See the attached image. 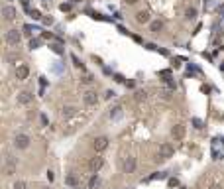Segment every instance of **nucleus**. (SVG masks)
I'll list each match as a JSON object with an SVG mask.
<instances>
[{"label":"nucleus","instance_id":"obj_1","mask_svg":"<svg viewBox=\"0 0 224 189\" xmlns=\"http://www.w3.org/2000/svg\"><path fill=\"white\" fill-rule=\"evenodd\" d=\"M175 154V148H173V144H169V142H163L161 146H159V154H157V162H161V159H169V158H173Z\"/></svg>","mask_w":224,"mask_h":189},{"label":"nucleus","instance_id":"obj_2","mask_svg":"<svg viewBox=\"0 0 224 189\" xmlns=\"http://www.w3.org/2000/svg\"><path fill=\"white\" fill-rule=\"evenodd\" d=\"M29 136L28 134H16V138H14V148H18V150H26L29 148Z\"/></svg>","mask_w":224,"mask_h":189},{"label":"nucleus","instance_id":"obj_3","mask_svg":"<svg viewBox=\"0 0 224 189\" xmlns=\"http://www.w3.org/2000/svg\"><path fill=\"white\" fill-rule=\"evenodd\" d=\"M93 148H94L96 154L104 152V150L108 148V138H106V136H96L94 140H93Z\"/></svg>","mask_w":224,"mask_h":189},{"label":"nucleus","instance_id":"obj_4","mask_svg":"<svg viewBox=\"0 0 224 189\" xmlns=\"http://www.w3.org/2000/svg\"><path fill=\"white\" fill-rule=\"evenodd\" d=\"M4 40H6V43H10V46H18L22 41V34L18 30H8L4 35Z\"/></svg>","mask_w":224,"mask_h":189},{"label":"nucleus","instance_id":"obj_5","mask_svg":"<svg viewBox=\"0 0 224 189\" xmlns=\"http://www.w3.org/2000/svg\"><path fill=\"white\" fill-rule=\"evenodd\" d=\"M83 103L87 106H94L96 103H99V94H96V91H87L83 94Z\"/></svg>","mask_w":224,"mask_h":189},{"label":"nucleus","instance_id":"obj_6","mask_svg":"<svg viewBox=\"0 0 224 189\" xmlns=\"http://www.w3.org/2000/svg\"><path fill=\"white\" fill-rule=\"evenodd\" d=\"M104 165V158H100V156H94L91 162H88V170H91L93 173H99V170Z\"/></svg>","mask_w":224,"mask_h":189},{"label":"nucleus","instance_id":"obj_7","mask_svg":"<svg viewBox=\"0 0 224 189\" xmlns=\"http://www.w3.org/2000/svg\"><path fill=\"white\" fill-rule=\"evenodd\" d=\"M28 75H29V67L26 63H22V65L16 67V79H18V81H26Z\"/></svg>","mask_w":224,"mask_h":189},{"label":"nucleus","instance_id":"obj_8","mask_svg":"<svg viewBox=\"0 0 224 189\" xmlns=\"http://www.w3.org/2000/svg\"><path fill=\"white\" fill-rule=\"evenodd\" d=\"M185 132H187V130H185L183 124H175L173 128H171V136H173V140H177V142L185 138Z\"/></svg>","mask_w":224,"mask_h":189},{"label":"nucleus","instance_id":"obj_9","mask_svg":"<svg viewBox=\"0 0 224 189\" xmlns=\"http://www.w3.org/2000/svg\"><path fill=\"white\" fill-rule=\"evenodd\" d=\"M122 170H124V173H134V170H136V158H132V156L126 158L122 164Z\"/></svg>","mask_w":224,"mask_h":189},{"label":"nucleus","instance_id":"obj_10","mask_svg":"<svg viewBox=\"0 0 224 189\" xmlns=\"http://www.w3.org/2000/svg\"><path fill=\"white\" fill-rule=\"evenodd\" d=\"M32 99H34V94L29 93V91H22V93H18V97H16L18 105H29V103H32Z\"/></svg>","mask_w":224,"mask_h":189},{"label":"nucleus","instance_id":"obj_11","mask_svg":"<svg viewBox=\"0 0 224 189\" xmlns=\"http://www.w3.org/2000/svg\"><path fill=\"white\" fill-rule=\"evenodd\" d=\"M16 8L14 6H10V4H6L4 8H2V16H4V20H8V22H12L14 18H16Z\"/></svg>","mask_w":224,"mask_h":189},{"label":"nucleus","instance_id":"obj_12","mask_svg":"<svg viewBox=\"0 0 224 189\" xmlns=\"http://www.w3.org/2000/svg\"><path fill=\"white\" fill-rule=\"evenodd\" d=\"M136 22H138V24H149V22H152V18H149V12L140 10V12L136 14Z\"/></svg>","mask_w":224,"mask_h":189},{"label":"nucleus","instance_id":"obj_13","mask_svg":"<svg viewBox=\"0 0 224 189\" xmlns=\"http://www.w3.org/2000/svg\"><path fill=\"white\" fill-rule=\"evenodd\" d=\"M161 30H163V22L161 20H152V22H149V32L159 34Z\"/></svg>","mask_w":224,"mask_h":189},{"label":"nucleus","instance_id":"obj_14","mask_svg":"<svg viewBox=\"0 0 224 189\" xmlns=\"http://www.w3.org/2000/svg\"><path fill=\"white\" fill-rule=\"evenodd\" d=\"M65 185H69V187H77V185H79V176H77V173H69V176L65 177Z\"/></svg>","mask_w":224,"mask_h":189},{"label":"nucleus","instance_id":"obj_15","mask_svg":"<svg viewBox=\"0 0 224 189\" xmlns=\"http://www.w3.org/2000/svg\"><path fill=\"white\" fill-rule=\"evenodd\" d=\"M75 114H77V108L71 106V105H67V106L61 108V116H63V118H69V116H75Z\"/></svg>","mask_w":224,"mask_h":189},{"label":"nucleus","instance_id":"obj_16","mask_svg":"<svg viewBox=\"0 0 224 189\" xmlns=\"http://www.w3.org/2000/svg\"><path fill=\"white\" fill-rule=\"evenodd\" d=\"M14 171H16V164H14V159L8 156L6 158V176H14Z\"/></svg>","mask_w":224,"mask_h":189},{"label":"nucleus","instance_id":"obj_17","mask_svg":"<svg viewBox=\"0 0 224 189\" xmlns=\"http://www.w3.org/2000/svg\"><path fill=\"white\" fill-rule=\"evenodd\" d=\"M120 116H122V106H120V105L114 106V108H110V118H112V120L120 118Z\"/></svg>","mask_w":224,"mask_h":189},{"label":"nucleus","instance_id":"obj_18","mask_svg":"<svg viewBox=\"0 0 224 189\" xmlns=\"http://www.w3.org/2000/svg\"><path fill=\"white\" fill-rule=\"evenodd\" d=\"M185 18L189 20V22L195 20V18H197V8H187V10H185Z\"/></svg>","mask_w":224,"mask_h":189},{"label":"nucleus","instance_id":"obj_19","mask_svg":"<svg viewBox=\"0 0 224 189\" xmlns=\"http://www.w3.org/2000/svg\"><path fill=\"white\" fill-rule=\"evenodd\" d=\"M99 176H96V173H93V177H91V181H88V189H94L96 185H99Z\"/></svg>","mask_w":224,"mask_h":189},{"label":"nucleus","instance_id":"obj_20","mask_svg":"<svg viewBox=\"0 0 224 189\" xmlns=\"http://www.w3.org/2000/svg\"><path fill=\"white\" fill-rule=\"evenodd\" d=\"M59 8H61V12H71V8H73V2H63L61 6H59Z\"/></svg>","mask_w":224,"mask_h":189},{"label":"nucleus","instance_id":"obj_21","mask_svg":"<svg viewBox=\"0 0 224 189\" xmlns=\"http://www.w3.org/2000/svg\"><path fill=\"white\" fill-rule=\"evenodd\" d=\"M146 99H147V93H146V91L136 93V100H138V103H141V100H146Z\"/></svg>","mask_w":224,"mask_h":189},{"label":"nucleus","instance_id":"obj_22","mask_svg":"<svg viewBox=\"0 0 224 189\" xmlns=\"http://www.w3.org/2000/svg\"><path fill=\"white\" fill-rule=\"evenodd\" d=\"M12 189H28V185H26V181H16L12 185Z\"/></svg>","mask_w":224,"mask_h":189},{"label":"nucleus","instance_id":"obj_23","mask_svg":"<svg viewBox=\"0 0 224 189\" xmlns=\"http://www.w3.org/2000/svg\"><path fill=\"white\" fill-rule=\"evenodd\" d=\"M8 61H10V63L20 61V53H10V55H8Z\"/></svg>","mask_w":224,"mask_h":189},{"label":"nucleus","instance_id":"obj_24","mask_svg":"<svg viewBox=\"0 0 224 189\" xmlns=\"http://www.w3.org/2000/svg\"><path fill=\"white\" fill-rule=\"evenodd\" d=\"M51 49H53V51H55V53H59V55H61V53H63V47H61V46H59V43H55V46H51Z\"/></svg>","mask_w":224,"mask_h":189},{"label":"nucleus","instance_id":"obj_25","mask_svg":"<svg viewBox=\"0 0 224 189\" xmlns=\"http://www.w3.org/2000/svg\"><path fill=\"white\" fill-rule=\"evenodd\" d=\"M29 14H32V18H34V20H41V14H40V10H32Z\"/></svg>","mask_w":224,"mask_h":189},{"label":"nucleus","instance_id":"obj_26","mask_svg":"<svg viewBox=\"0 0 224 189\" xmlns=\"http://www.w3.org/2000/svg\"><path fill=\"white\" fill-rule=\"evenodd\" d=\"M35 47H40V40H32V41H29V49H35Z\"/></svg>","mask_w":224,"mask_h":189},{"label":"nucleus","instance_id":"obj_27","mask_svg":"<svg viewBox=\"0 0 224 189\" xmlns=\"http://www.w3.org/2000/svg\"><path fill=\"white\" fill-rule=\"evenodd\" d=\"M81 81H83V83H87V85H88V83H93V75H88V73H87L83 79H81Z\"/></svg>","mask_w":224,"mask_h":189},{"label":"nucleus","instance_id":"obj_28","mask_svg":"<svg viewBox=\"0 0 224 189\" xmlns=\"http://www.w3.org/2000/svg\"><path fill=\"white\" fill-rule=\"evenodd\" d=\"M73 63L77 65V67H81V69H83V63H81V61L77 59V55H73Z\"/></svg>","mask_w":224,"mask_h":189},{"label":"nucleus","instance_id":"obj_29","mask_svg":"<svg viewBox=\"0 0 224 189\" xmlns=\"http://www.w3.org/2000/svg\"><path fill=\"white\" fill-rule=\"evenodd\" d=\"M43 24H47V26H51V24H53V18H51V16H47V18H43Z\"/></svg>","mask_w":224,"mask_h":189},{"label":"nucleus","instance_id":"obj_30","mask_svg":"<svg viewBox=\"0 0 224 189\" xmlns=\"http://www.w3.org/2000/svg\"><path fill=\"white\" fill-rule=\"evenodd\" d=\"M177 185H179L177 179H169V187H177Z\"/></svg>","mask_w":224,"mask_h":189},{"label":"nucleus","instance_id":"obj_31","mask_svg":"<svg viewBox=\"0 0 224 189\" xmlns=\"http://www.w3.org/2000/svg\"><path fill=\"white\" fill-rule=\"evenodd\" d=\"M114 94H116L114 91H106V94H104V97H106V99H110V97H114Z\"/></svg>","mask_w":224,"mask_h":189},{"label":"nucleus","instance_id":"obj_32","mask_svg":"<svg viewBox=\"0 0 224 189\" xmlns=\"http://www.w3.org/2000/svg\"><path fill=\"white\" fill-rule=\"evenodd\" d=\"M211 189H224V187H222L220 183H212V185H211Z\"/></svg>","mask_w":224,"mask_h":189},{"label":"nucleus","instance_id":"obj_33","mask_svg":"<svg viewBox=\"0 0 224 189\" xmlns=\"http://www.w3.org/2000/svg\"><path fill=\"white\" fill-rule=\"evenodd\" d=\"M138 0H124V4H128V6H132V4H136Z\"/></svg>","mask_w":224,"mask_h":189},{"label":"nucleus","instance_id":"obj_34","mask_svg":"<svg viewBox=\"0 0 224 189\" xmlns=\"http://www.w3.org/2000/svg\"><path fill=\"white\" fill-rule=\"evenodd\" d=\"M43 38H45V40H51V38H53V35H51L49 32H43Z\"/></svg>","mask_w":224,"mask_h":189},{"label":"nucleus","instance_id":"obj_35","mask_svg":"<svg viewBox=\"0 0 224 189\" xmlns=\"http://www.w3.org/2000/svg\"><path fill=\"white\" fill-rule=\"evenodd\" d=\"M53 177H55V176H53V171H47V179H49V181H53Z\"/></svg>","mask_w":224,"mask_h":189},{"label":"nucleus","instance_id":"obj_36","mask_svg":"<svg viewBox=\"0 0 224 189\" xmlns=\"http://www.w3.org/2000/svg\"><path fill=\"white\" fill-rule=\"evenodd\" d=\"M220 69H222V71H224V63H222V65H220Z\"/></svg>","mask_w":224,"mask_h":189},{"label":"nucleus","instance_id":"obj_37","mask_svg":"<svg viewBox=\"0 0 224 189\" xmlns=\"http://www.w3.org/2000/svg\"><path fill=\"white\" fill-rule=\"evenodd\" d=\"M71 2H81V0H71Z\"/></svg>","mask_w":224,"mask_h":189},{"label":"nucleus","instance_id":"obj_38","mask_svg":"<svg viewBox=\"0 0 224 189\" xmlns=\"http://www.w3.org/2000/svg\"><path fill=\"white\" fill-rule=\"evenodd\" d=\"M43 189H49V187H43Z\"/></svg>","mask_w":224,"mask_h":189}]
</instances>
